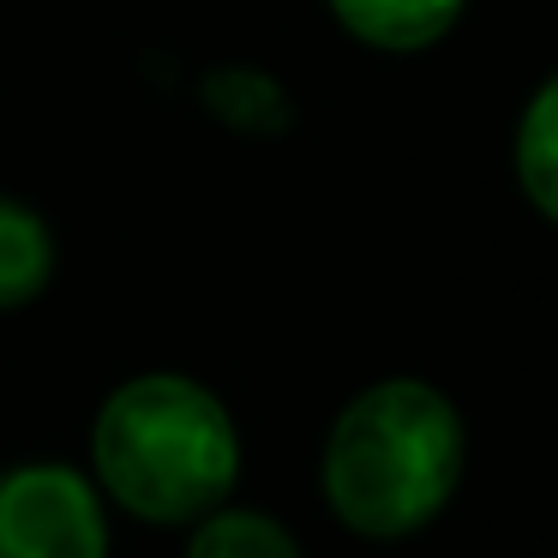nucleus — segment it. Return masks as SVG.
I'll use <instances>...</instances> for the list:
<instances>
[{
	"label": "nucleus",
	"instance_id": "f257e3e1",
	"mask_svg": "<svg viewBox=\"0 0 558 558\" xmlns=\"http://www.w3.org/2000/svg\"><path fill=\"white\" fill-rule=\"evenodd\" d=\"M462 481V421L433 385L385 378L337 414L325 445V498L354 534L397 541L450 505Z\"/></svg>",
	"mask_w": 558,
	"mask_h": 558
},
{
	"label": "nucleus",
	"instance_id": "f03ea898",
	"mask_svg": "<svg viewBox=\"0 0 558 558\" xmlns=\"http://www.w3.org/2000/svg\"><path fill=\"white\" fill-rule=\"evenodd\" d=\"M90 457L114 505L145 522H198L241 474L234 421L205 385L150 373L121 385L97 414Z\"/></svg>",
	"mask_w": 558,
	"mask_h": 558
},
{
	"label": "nucleus",
	"instance_id": "7ed1b4c3",
	"mask_svg": "<svg viewBox=\"0 0 558 558\" xmlns=\"http://www.w3.org/2000/svg\"><path fill=\"white\" fill-rule=\"evenodd\" d=\"M0 558H109V522L85 474L66 462L0 474Z\"/></svg>",
	"mask_w": 558,
	"mask_h": 558
},
{
	"label": "nucleus",
	"instance_id": "20e7f679",
	"mask_svg": "<svg viewBox=\"0 0 558 558\" xmlns=\"http://www.w3.org/2000/svg\"><path fill=\"white\" fill-rule=\"evenodd\" d=\"M330 7L373 49H426L462 13V0H330Z\"/></svg>",
	"mask_w": 558,
	"mask_h": 558
},
{
	"label": "nucleus",
	"instance_id": "39448f33",
	"mask_svg": "<svg viewBox=\"0 0 558 558\" xmlns=\"http://www.w3.org/2000/svg\"><path fill=\"white\" fill-rule=\"evenodd\" d=\"M54 270V241L37 210L0 198V306H25Z\"/></svg>",
	"mask_w": 558,
	"mask_h": 558
},
{
	"label": "nucleus",
	"instance_id": "423d86ee",
	"mask_svg": "<svg viewBox=\"0 0 558 558\" xmlns=\"http://www.w3.org/2000/svg\"><path fill=\"white\" fill-rule=\"evenodd\" d=\"M186 558H301L294 534L265 510H205Z\"/></svg>",
	"mask_w": 558,
	"mask_h": 558
},
{
	"label": "nucleus",
	"instance_id": "0eeeda50",
	"mask_svg": "<svg viewBox=\"0 0 558 558\" xmlns=\"http://www.w3.org/2000/svg\"><path fill=\"white\" fill-rule=\"evenodd\" d=\"M553 109H558V90L541 85L529 121H522V138H517V174H522V193L534 198L541 217L558 210V157H553Z\"/></svg>",
	"mask_w": 558,
	"mask_h": 558
}]
</instances>
